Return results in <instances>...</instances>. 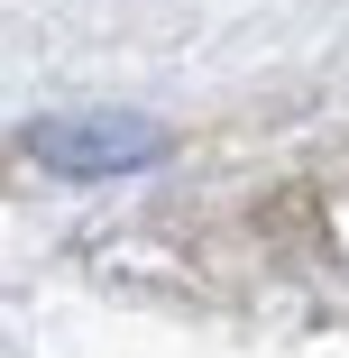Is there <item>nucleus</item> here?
<instances>
[{"instance_id":"nucleus-1","label":"nucleus","mask_w":349,"mask_h":358,"mask_svg":"<svg viewBox=\"0 0 349 358\" xmlns=\"http://www.w3.org/2000/svg\"><path fill=\"white\" fill-rule=\"evenodd\" d=\"M37 157L64 166V175H129V166L157 157V129L148 120H46Z\"/></svg>"}]
</instances>
